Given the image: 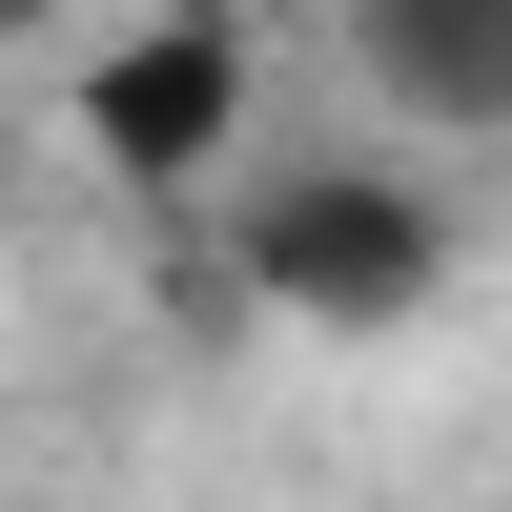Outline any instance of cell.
I'll list each match as a JSON object with an SVG mask.
<instances>
[{
    "label": "cell",
    "instance_id": "7a4b0ae2",
    "mask_svg": "<svg viewBox=\"0 0 512 512\" xmlns=\"http://www.w3.org/2000/svg\"><path fill=\"white\" fill-rule=\"evenodd\" d=\"M62 123H82V164H103L123 205H226V185H246V123H267L246 0H144L123 41H82Z\"/></svg>",
    "mask_w": 512,
    "mask_h": 512
},
{
    "label": "cell",
    "instance_id": "6da1fadb",
    "mask_svg": "<svg viewBox=\"0 0 512 512\" xmlns=\"http://www.w3.org/2000/svg\"><path fill=\"white\" fill-rule=\"evenodd\" d=\"M226 287H246L267 328H328V349L431 328V308H451V205L410 185L390 144H246V185H226Z\"/></svg>",
    "mask_w": 512,
    "mask_h": 512
},
{
    "label": "cell",
    "instance_id": "3957f363",
    "mask_svg": "<svg viewBox=\"0 0 512 512\" xmlns=\"http://www.w3.org/2000/svg\"><path fill=\"white\" fill-rule=\"evenodd\" d=\"M349 21V82L431 144H512V0H328Z\"/></svg>",
    "mask_w": 512,
    "mask_h": 512
}]
</instances>
